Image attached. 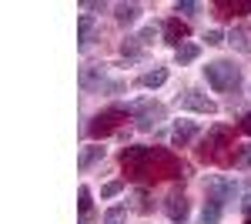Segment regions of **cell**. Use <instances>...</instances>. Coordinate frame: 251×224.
<instances>
[{"label":"cell","instance_id":"6da1fadb","mask_svg":"<svg viewBox=\"0 0 251 224\" xmlns=\"http://www.w3.org/2000/svg\"><path fill=\"white\" fill-rule=\"evenodd\" d=\"M204 80L211 84L214 91L228 94V91H238L241 87V71L234 67L231 60H214V64L204 67Z\"/></svg>","mask_w":251,"mask_h":224},{"label":"cell","instance_id":"7a4b0ae2","mask_svg":"<svg viewBox=\"0 0 251 224\" xmlns=\"http://www.w3.org/2000/svg\"><path fill=\"white\" fill-rule=\"evenodd\" d=\"M177 107L181 111H194V114H214L218 111V104H214L211 97H204V94H198V91L177 94Z\"/></svg>","mask_w":251,"mask_h":224},{"label":"cell","instance_id":"3957f363","mask_svg":"<svg viewBox=\"0 0 251 224\" xmlns=\"http://www.w3.org/2000/svg\"><path fill=\"white\" fill-rule=\"evenodd\" d=\"M117 117H127V104H114L111 111L97 114L94 124H91V134H94V137H104V134H111V131H114V124H117Z\"/></svg>","mask_w":251,"mask_h":224},{"label":"cell","instance_id":"277c9868","mask_svg":"<svg viewBox=\"0 0 251 224\" xmlns=\"http://www.w3.org/2000/svg\"><path fill=\"white\" fill-rule=\"evenodd\" d=\"M188 34H191V30H188V24H184L181 17H171L168 24H164V40H168V44H174V47L188 44Z\"/></svg>","mask_w":251,"mask_h":224},{"label":"cell","instance_id":"5b68a950","mask_svg":"<svg viewBox=\"0 0 251 224\" xmlns=\"http://www.w3.org/2000/svg\"><path fill=\"white\" fill-rule=\"evenodd\" d=\"M194 134H198V124L194 121H177L171 131V144L174 148H188V141H191Z\"/></svg>","mask_w":251,"mask_h":224},{"label":"cell","instance_id":"8992f818","mask_svg":"<svg viewBox=\"0 0 251 224\" xmlns=\"http://www.w3.org/2000/svg\"><path fill=\"white\" fill-rule=\"evenodd\" d=\"M208 187L214 191L211 198H218L221 204H225V201H234V198H238V184H234V181H221V177H211V181H208Z\"/></svg>","mask_w":251,"mask_h":224},{"label":"cell","instance_id":"52a82bcc","mask_svg":"<svg viewBox=\"0 0 251 224\" xmlns=\"http://www.w3.org/2000/svg\"><path fill=\"white\" fill-rule=\"evenodd\" d=\"M104 64L100 67H87L84 74H80V84H84V91H94V87H104Z\"/></svg>","mask_w":251,"mask_h":224},{"label":"cell","instance_id":"ba28073f","mask_svg":"<svg viewBox=\"0 0 251 224\" xmlns=\"http://www.w3.org/2000/svg\"><path fill=\"white\" fill-rule=\"evenodd\" d=\"M198 57H201V44H191V40H188V44H181V47L174 50V60H177L181 67H184V64H194Z\"/></svg>","mask_w":251,"mask_h":224},{"label":"cell","instance_id":"9c48e42d","mask_svg":"<svg viewBox=\"0 0 251 224\" xmlns=\"http://www.w3.org/2000/svg\"><path fill=\"white\" fill-rule=\"evenodd\" d=\"M164 211L171 214L174 221H184V218H188V201H184L181 194H171V198L164 201Z\"/></svg>","mask_w":251,"mask_h":224},{"label":"cell","instance_id":"30bf717a","mask_svg":"<svg viewBox=\"0 0 251 224\" xmlns=\"http://www.w3.org/2000/svg\"><path fill=\"white\" fill-rule=\"evenodd\" d=\"M137 14H141V7H137V3H117V7H114V20L121 24V27L134 24Z\"/></svg>","mask_w":251,"mask_h":224},{"label":"cell","instance_id":"8fae6325","mask_svg":"<svg viewBox=\"0 0 251 224\" xmlns=\"http://www.w3.org/2000/svg\"><path fill=\"white\" fill-rule=\"evenodd\" d=\"M97 161H104V148H97V144H91V148H84L80 150V161H77V168L80 171H91L97 164Z\"/></svg>","mask_w":251,"mask_h":224},{"label":"cell","instance_id":"7c38bea8","mask_svg":"<svg viewBox=\"0 0 251 224\" xmlns=\"http://www.w3.org/2000/svg\"><path fill=\"white\" fill-rule=\"evenodd\" d=\"M228 141H231V131L228 127H211L208 137H204V148H228Z\"/></svg>","mask_w":251,"mask_h":224},{"label":"cell","instance_id":"4fadbf2b","mask_svg":"<svg viewBox=\"0 0 251 224\" xmlns=\"http://www.w3.org/2000/svg\"><path fill=\"white\" fill-rule=\"evenodd\" d=\"M221 221V201L218 198H208L204 201V211H201V224H218Z\"/></svg>","mask_w":251,"mask_h":224},{"label":"cell","instance_id":"5bb4252c","mask_svg":"<svg viewBox=\"0 0 251 224\" xmlns=\"http://www.w3.org/2000/svg\"><path fill=\"white\" fill-rule=\"evenodd\" d=\"M164 80H168V71H164V67H154V71H148V74L141 77V87L154 91V87H161Z\"/></svg>","mask_w":251,"mask_h":224},{"label":"cell","instance_id":"9a60e30c","mask_svg":"<svg viewBox=\"0 0 251 224\" xmlns=\"http://www.w3.org/2000/svg\"><path fill=\"white\" fill-rule=\"evenodd\" d=\"M238 47V50H245V54H251V30H245V27H234L231 37H228Z\"/></svg>","mask_w":251,"mask_h":224},{"label":"cell","instance_id":"2e32d148","mask_svg":"<svg viewBox=\"0 0 251 224\" xmlns=\"http://www.w3.org/2000/svg\"><path fill=\"white\" fill-rule=\"evenodd\" d=\"M77 37H80V47H87V44H91V37H94V17H91V14H84V17H80Z\"/></svg>","mask_w":251,"mask_h":224},{"label":"cell","instance_id":"e0dca14e","mask_svg":"<svg viewBox=\"0 0 251 224\" xmlns=\"http://www.w3.org/2000/svg\"><path fill=\"white\" fill-rule=\"evenodd\" d=\"M124 221H127V207H111L104 214V224H124Z\"/></svg>","mask_w":251,"mask_h":224},{"label":"cell","instance_id":"ac0fdd59","mask_svg":"<svg viewBox=\"0 0 251 224\" xmlns=\"http://www.w3.org/2000/svg\"><path fill=\"white\" fill-rule=\"evenodd\" d=\"M121 54H124V57H141V40L127 37L124 44H121Z\"/></svg>","mask_w":251,"mask_h":224},{"label":"cell","instance_id":"d6986e66","mask_svg":"<svg viewBox=\"0 0 251 224\" xmlns=\"http://www.w3.org/2000/svg\"><path fill=\"white\" fill-rule=\"evenodd\" d=\"M77 198H80V218L87 221V218H91V191H87V187H80Z\"/></svg>","mask_w":251,"mask_h":224},{"label":"cell","instance_id":"ffe728a7","mask_svg":"<svg viewBox=\"0 0 251 224\" xmlns=\"http://www.w3.org/2000/svg\"><path fill=\"white\" fill-rule=\"evenodd\" d=\"M234 168H241V171L251 168V144H248V148H241L238 154H234Z\"/></svg>","mask_w":251,"mask_h":224},{"label":"cell","instance_id":"44dd1931","mask_svg":"<svg viewBox=\"0 0 251 224\" xmlns=\"http://www.w3.org/2000/svg\"><path fill=\"white\" fill-rule=\"evenodd\" d=\"M157 34H161V30H157L154 24H148V27H144V30L137 34V40H141V44H154V37H157Z\"/></svg>","mask_w":251,"mask_h":224},{"label":"cell","instance_id":"7402d4cb","mask_svg":"<svg viewBox=\"0 0 251 224\" xmlns=\"http://www.w3.org/2000/svg\"><path fill=\"white\" fill-rule=\"evenodd\" d=\"M124 191V181H111V184L100 187V198H114V194H121Z\"/></svg>","mask_w":251,"mask_h":224},{"label":"cell","instance_id":"603a6c76","mask_svg":"<svg viewBox=\"0 0 251 224\" xmlns=\"http://www.w3.org/2000/svg\"><path fill=\"white\" fill-rule=\"evenodd\" d=\"M148 198H151V194H148V191H134V211H141V214H148V211H151V204H144V201H148Z\"/></svg>","mask_w":251,"mask_h":224},{"label":"cell","instance_id":"cb8c5ba5","mask_svg":"<svg viewBox=\"0 0 251 224\" xmlns=\"http://www.w3.org/2000/svg\"><path fill=\"white\" fill-rule=\"evenodd\" d=\"M174 10H177V14H184V17H191L194 10H198V3H194V0H177V3H174Z\"/></svg>","mask_w":251,"mask_h":224},{"label":"cell","instance_id":"d4e9b609","mask_svg":"<svg viewBox=\"0 0 251 224\" xmlns=\"http://www.w3.org/2000/svg\"><path fill=\"white\" fill-rule=\"evenodd\" d=\"M204 40H208L211 47H218V44H225V34H221V30H208V34H204Z\"/></svg>","mask_w":251,"mask_h":224},{"label":"cell","instance_id":"484cf974","mask_svg":"<svg viewBox=\"0 0 251 224\" xmlns=\"http://www.w3.org/2000/svg\"><path fill=\"white\" fill-rule=\"evenodd\" d=\"M241 131L251 134V114H245V121H241Z\"/></svg>","mask_w":251,"mask_h":224},{"label":"cell","instance_id":"4316f807","mask_svg":"<svg viewBox=\"0 0 251 224\" xmlns=\"http://www.w3.org/2000/svg\"><path fill=\"white\" fill-rule=\"evenodd\" d=\"M248 224H251V211H248Z\"/></svg>","mask_w":251,"mask_h":224}]
</instances>
